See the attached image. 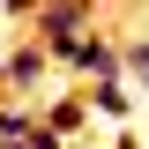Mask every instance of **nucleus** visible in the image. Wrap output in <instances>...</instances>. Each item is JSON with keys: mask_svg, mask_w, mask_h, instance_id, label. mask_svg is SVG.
Returning a JSON list of instances; mask_svg holds the SVG:
<instances>
[{"mask_svg": "<svg viewBox=\"0 0 149 149\" xmlns=\"http://www.w3.org/2000/svg\"><path fill=\"white\" fill-rule=\"evenodd\" d=\"M90 22H97V0H37L30 30L45 37V45H67V37H82Z\"/></svg>", "mask_w": 149, "mask_h": 149, "instance_id": "f257e3e1", "label": "nucleus"}, {"mask_svg": "<svg viewBox=\"0 0 149 149\" xmlns=\"http://www.w3.org/2000/svg\"><path fill=\"white\" fill-rule=\"evenodd\" d=\"M45 74H52V45H45V37L37 30H22L15 45H8V90H45Z\"/></svg>", "mask_w": 149, "mask_h": 149, "instance_id": "f03ea898", "label": "nucleus"}, {"mask_svg": "<svg viewBox=\"0 0 149 149\" xmlns=\"http://www.w3.org/2000/svg\"><path fill=\"white\" fill-rule=\"evenodd\" d=\"M82 97H90V119H112V127H127V119H134L127 74H104V82H82Z\"/></svg>", "mask_w": 149, "mask_h": 149, "instance_id": "7ed1b4c3", "label": "nucleus"}, {"mask_svg": "<svg viewBox=\"0 0 149 149\" xmlns=\"http://www.w3.org/2000/svg\"><path fill=\"white\" fill-rule=\"evenodd\" d=\"M37 119H45L52 134H67V142H74V134L90 127V97H82V90H67V97H52V104H37Z\"/></svg>", "mask_w": 149, "mask_h": 149, "instance_id": "20e7f679", "label": "nucleus"}, {"mask_svg": "<svg viewBox=\"0 0 149 149\" xmlns=\"http://www.w3.org/2000/svg\"><path fill=\"white\" fill-rule=\"evenodd\" d=\"M119 74L149 90V37H119Z\"/></svg>", "mask_w": 149, "mask_h": 149, "instance_id": "39448f33", "label": "nucleus"}, {"mask_svg": "<svg viewBox=\"0 0 149 149\" xmlns=\"http://www.w3.org/2000/svg\"><path fill=\"white\" fill-rule=\"evenodd\" d=\"M37 15V0H8V22H30Z\"/></svg>", "mask_w": 149, "mask_h": 149, "instance_id": "423d86ee", "label": "nucleus"}, {"mask_svg": "<svg viewBox=\"0 0 149 149\" xmlns=\"http://www.w3.org/2000/svg\"><path fill=\"white\" fill-rule=\"evenodd\" d=\"M112 149H142V142H134V134H119V142H112Z\"/></svg>", "mask_w": 149, "mask_h": 149, "instance_id": "0eeeda50", "label": "nucleus"}, {"mask_svg": "<svg viewBox=\"0 0 149 149\" xmlns=\"http://www.w3.org/2000/svg\"><path fill=\"white\" fill-rule=\"evenodd\" d=\"M0 90H8V52H0Z\"/></svg>", "mask_w": 149, "mask_h": 149, "instance_id": "6e6552de", "label": "nucleus"}]
</instances>
